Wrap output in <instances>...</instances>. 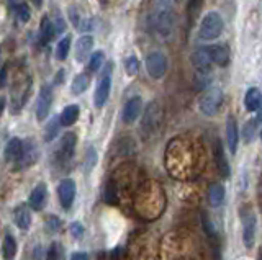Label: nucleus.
I'll return each instance as SVG.
<instances>
[{
	"instance_id": "nucleus-1",
	"label": "nucleus",
	"mask_w": 262,
	"mask_h": 260,
	"mask_svg": "<svg viewBox=\"0 0 262 260\" xmlns=\"http://www.w3.org/2000/svg\"><path fill=\"white\" fill-rule=\"evenodd\" d=\"M225 23L221 15L218 12H210L203 17L200 23V30H199V36L203 41H211V39H216L221 33H223Z\"/></svg>"
},
{
	"instance_id": "nucleus-2",
	"label": "nucleus",
	"mask_w": 262,
	"mask_h": 260,
	"mask_svg": "<svg viewBox=\"0 0 262 260\" xmlns=\"http://www.w3.org/2000/svg\"><path fill=\"white\" fill-rule=\"evenodd\" d=\"M221 103H223V92H221V88L213 87V88H208V90L200 97L199 110L205 116H215L221 108Z\"/></svg>"
},
{
	"instance_id": "nucleus-3",
	"label": "nucleus",
	"mask_w": 262,
	"mask_h": 260,
	"mask_svg": "<svg viewBox=\"0 0 262 260\" xmlns=\"http://www.w3.org/2000/svg\"><path fill=\"white\" fill-rule=\"evenodd\" d=\"M151 28L161 38H169L174 30V17L169 9H159L151 17Z\"/></svg>"
},
{
	"instance_id": "nucleus-4",
	"label": "nucleus",
	"mask_w": 262,
	"mask_h": 260,
	"mask_svg": "<svg viewBox=\"0 0 262 260\" xmlns=\"http://www.w3.org/2000/svg\"><path fill=\"white\" fill-rule=\"evenodd\" d=\"M76 134L74 133H66L62 137L59 144H57V148L54 151V160L57 162V164H68V162L72 159L74 156V151H76Z\"/></svg>"
},
{
	"instance_id": "nucleus-5",
	"label": "nucleus",
	"mask_w": 262,
	"mask_h": 260,
	"mask_svg": "<svg viewBox=\"0 0 262 260\" xmlns=\"http://www.w3.org/2000/svg\"><path fill=\"white\" fill-rule=\"evenodd\" d=\"M110 90H112V66H106L103 74L100 76V80H98V85L94 93V105L97 108H102L106 103Z\"/></svg>"
},
{
	"instance_id": "nucleus-6",
	"label": "nucleus",
	"mask_w": 262,
	"mask_h": 260,
	"mask_svg": "<svg viewBox=\"0 0 262 260\" xmlns=\"http://www.w3.org/2000/svg\"><path fill=\"white\" fill-rule=\"evenodd\" d=\"M146 70L152 79H161L164 77L167 70V61L164 58L162 53H151L146 58Z\"/></svg>"
},
{
	"instance_id": "nucleus-7",
	"label": "nucleus",
	"mask_w": 262,
	"mask_h": 260,
	"mask_svg": "<svg viewBox=\"0 0 262 260\" xmlns=\"http://www.w3.org/2000/svg\"><path fill=\"white\" fill-rule=\"evenodd\" d=\"M76 182L72 178H64V180L59 182V186H57V197H59V203L64 209H69L74 205V200H76Z\"/></svg>"
},
{
	"instance_id": "nucleus-8",
	"label": "nucleus",
	"mask_w": 262,
	"mask_h": 260,
	"mask_svg": "<svg viewBox=\"0 0 262 260\" xmlns=\"http://www.w3.org/2000/svg\"><path fill=\"white\" fill-rule=\"evenodd\" d=\"M53 99H54L53 88L49 85H45L39 90L38 100H36V118H38V121H43L48 118L49 111H51V107H53Z\"/></svg>"
},
{
	"instance_id": "nucleus-9",
	"label": "nucleus",
	"mask_w": 262,
	"mask_h": 260,
	"mask_svg": "<svg viewBox=\"0 0 262 260\" xmlns=\"http://www.w3.org/2000/svg\"><path fill=\"white\" fill-rule=\"evenodd\" d=\"M161 123V108L159 105L152 102L147 105V108L144 111V118H143V129L146 134H152L156 129H158Z\"/></svg>"
},
{
	"instance_id": "nucleus-10",
	"label": "nucleus",
	"mask_w": 262,
	"mask_h": 260,
	"mask_svg": "<svg viewBox=\"0 0 262 260\" xmlns=\"http://www.w3.org/2000/svg\"><path fill=\"white\" fill-rule=\"evenodd\" d=\"M256 232H257V218L252 213L246 215L243 218V242L248 249L254 247V242H256Z\"/></svg>"
},
{
	"instance_id": "nucleus-11",
	"label": "nucleus",
	"mask_w": 262,
	"mask_h": 260,
	"mask_svg": "<svg viewBox=\"0 0 262 260\" xmlns=\"http://www.w3.org/2000/svg\"><path fill=\"white\" fill-rule=\"evenodd\" d=\"M38 159V148L36 144L33 141H27L23 143V149H21V156L20 159L15 162V166L18 169H25V167H30L36 162Z\"/></svg>"
},
{
	"instance_id": "nucleus-12",
	"label": "nucleus",
	"mask_w": 262,
	"mask_h": 260,
	"mask_svg": "<svg viewBox=\"0 0 262 260\" xmlns=\"http://www.w3.org/2000/svg\"><path fill=\"white\" fill-rule=\"evenodd\" d=\"M141 110H143L141 97H133V99H129L125 105V108H123V121H125L126 125L135 123L139 116V113H141Z\"/></svg>"
},
{
	"instance_id": "nucleus-13",
	"label": "nucleus",
	"mask_w": 262,
	"mask_h": 260,
	"mask_svg": "<svg viewBox=\"0 0 262 260\" xmlns=\"http://www.w3.org/2000/svg\"><path fill=\"white\" fill-rule=\"evenodd\" d=\"M46 198H48V186H46V183H38L35 188L31 190V193H30V198H28L30 208L33 211L43 209L45 205H46Z\"/></svg>"
},
{
	"instance_id": "nucleus-14",
	"label": "nucleus",
	"mask_w": 262,
	"mask_h": 260,
	"mask_svg": "<svg viewBox=\"0 0 262 260\" xmlns=\"http://www.w3.org/2000/svg\"><path fill=\"white\" fill-rule=\"evenodd\" d=\"M208 56L213 64H218V66L225 67L229 64V50L225 44H213L207 46Z\"/></svg>"
},
{
	"instance_id": "nucleus-15",
	"label": "nucleus",
	"mask_w": 262,
	"mask_h": 260,
	"mask_svg": "<svg viewBox=\"0 0 262 260\" xmlns=\"http://www.w3.org/2000/svg\"><path fill=\"white\" fill-rule=\"evenodd\" d=\"M21 149H23V141L20 137H12L4 149V159L7 162H16L21 156Z\"/></svg>"
},
{
	"instance_id": "nucleus-16",
	"label": "nucleus",
	"mask_w": 262,
	"mask_h": 260,
	"mask_svg": "<svg viewBox=\"0 0 262 260\" xmlns=\"http://www.w3.org/2000/svg\"><path fill=\"white\" fill-rule=\"evenodd\" d=\"M226 143L231 154H236L237 143H239V133H237V125L233 116H229L226 121Z\"/></svg>"
},
{
	"instance_id": "nucleus-17",
	"label": "nucleus",
	"mask_w": 262,
	"mask_h": 260,
	"mask_svg": "<svg viewBox=\"0 0 262 260\" xmlns=\"http://www.w3.org/2000/svg\"><path fill=\"white\" fill-rule=\"evenodd\" d=\"M92 48H94V38L90 36V35H85V36L79 38V41L76 44V59L79 62H84L89 58V54H90V51H92Z\"/></svg>"
},
{
	"instance_id": "nucleus-18",
	"label": "nucleus",
	"mask_w": 262,
	"mask_h": 260,
	"mask_svg": "<svg viewBox=\"0 0 262 260\" xmlns=\"http://www.w3.org/2000/svg\"><path fill=\"white\" fill-rule=\"evenodd\" d=\"M192 64L199 69V72H208L211 66V59L208 56L207 48H199V50L192 54Z\"/></svg>"
},
{
	"instance_id": "nucleus-19",
	"label": "nucleus",
	"mask_w": 262,
	"mask_h": 260,
	"mask_svg": "<svg viewBox=\"0 0 262 260\" xmlns=\"http://www.w3.org/2000/svg\"><path fill=\"white\" fill-rule=\"evenodd\" d=\"M262 105V95L260 90L256 87L248 88V92L244 95V107L248 111H257Z\"/></svg>"
},
{
	"instance_id": "nucleus-20",
	"label": "nucleus",
	"mask_w": 262,
	"mask_h": 260,
	"mask_svg": "<svg viewBox=\"0 0 262 260\" xmlns=\"http://www.w3.org/2000/svg\"><path fill=\"white\" fill-rule=\"evenodd\" d=\"M225 197H226V192H225V186L220 185V183H213L210 185V190H208V200H210V205L213 208H218L225 203Z\"/></svg>"
},
{
	"instance_id": "nucleus-21",
	"label": "nucleus",
	"mask_w": 262,
	"mask_h": 260,
	"mask_svg": "<svg viewBox=\"0 0 262 260\" xmlns=\"http://www.w3.org/2000/svg\"><path fill=\"white\" fill-rule=\"evenodd\" d=\"M13 218H15L16 226H18L21 231L30 229V226H31V215H30V209L25 205H21V206H18V208L15 209Z\"/></svg>"
},
{
	"instance_id": "nucleus-22",
	"label": "nucleus",
	"mask_w": 262,
	"mask_h": 260,
	"mask_svg": "<svg viewBox=\"0 0 262 260\" xmlns=\"http://www.w3.org/2000/svg\"><path fill=\"white\" fill-rule=\"evenodd\" d=\"M79 115H80V110L77 105H69V107H66L59 115L61 126H72L79 120Z\"/></svg>"
},
{
	"instance_id": "nucleus-23",
	"label": "nucleus",
	"mask_w": 262,
	"mask_h": 260,
	"mask_svg": "<svg viewBox=\"0 0 262 260\" xmlns=\"http://www.w3.org/2000/svg\"><path fill=\"white\" fill-rule=\"evenodd\" d=\"M215 157H216V167H218V172L223 175L225 178L229 177V164H228V159L225 156V151H223V146L218 141L216 143V149H215Z\"/></svg>"
},
{
	"instance_id": "nucleus-24",
	"label": "nucleus",
	"mask_w": 262,
	"mask_h": 260,
	"mask_svg": "<svg viewBox=\"0 0 262 260\" xmlns=\"http://www.w3.org/2000/svg\"><path fill=\"white\" fill-rule=\"evenodd\" d=\"M53 36H54V27H53V23L49 21V18L45 17L41 20V27H39V43L46 44L51 41Z\"/></svg>"
},
{
	"instance_id": "nucleus-25",
	"label": "nucleus",
	"mask_w": 262,
	"mask_h": 260,
	"mask_svg": "<svg viewBox=\"0 0 262 260\" xmlns=\"http://www.w3.org/2000/svg\"><path fill=\"white\" fill-rule=\"evenodd\" d=\"M16 255V242L12 234H7L2 244V257L5 260H13Z\"/></svg>"
},
{
	"instance_id": "nucleus-26",
	"label": "nucleus",
	"mask_w": 262,
	"mask_h": 260,
	"mask_svg": "<svg viewBox=\"0 0 262 260\" xmlns=\"http://www.w3.org/2000/svg\"><path fill=\"white\" fill-rule=\"evenodd\" d=\"M59 126H61L59 116H54V118L49 120V123L46 125V129H45V141L46 143H51L53 139H56L57 131H59Z\"/></svg>"
},
{
	"instance_id": "nucleus-27",
	"label": "nucleus",
	"mask_w": 262,
	"mask_h": 260,
	"mask_svg": "<svg viewBox=\"0 0 262 260\" xmlns=\"http://www.w3.org/2000/svg\"><path fill=\"white\" fill-rule=\"evenodd\" d=\"M87 87H89V77L85 74H79V76L74 77L72 85H71L74 95H80L82 92H85Z\"/></svg>"
},
{
	"instance_id": "nucleus-28",
	"label": "nucleus",
	"mask_w": 262,
	"mask_h": 260,
	"mask_svg": "<svg viewBox=\"0 0 262 260\" xmlns=\"http://www.w3.org/2000/svg\"><path fill=\"white\" fill-rule=\"evenodd\" d=\"M69 50H71V36H64L56 46V59L64 61L66 58H68Z\"/></svg>"
},
{
	"instance_id": "nucleus-29",
	"label": "nucleus",
	"mask_w": 262,
	"mask_h": 260,
	"mask_svg": "<svg viewBox=\"0 0 262 260\" xmlns=\"http://www.w3.org/2000/svg\"><path fill=\"white\" fill-rule=\"evenodd\" d=\"M103 62H105V54L102 51H95L89 59V70L90 72L100 70V67L103 66Z\"/></svg>"
},
{
	"instance_id": "nucleus-30",
	"label": "nucleus",
	"mask_w": 262,
	"mask_h": 260,
	"mask_svg": "<svg viewBox=\"0 0 262 260\" xmlns=\"http://www.w3.org/2000/svg\"><path fill=\"white\" fill-rule=\"evenodd\" d=\"M125 70H126V74L131 76V77L138 74L139 61H138L136 56H129V58H126V61H125Z\"/></svg>"
},
{
	"instance_id": "nucleus-31",
	"label": "nucleus",
	"mask_w": 262,
	"mask_h": 260,
	"mask_svg": "<svg viewBox=\"0 0 262 260\" xmlns=\"http://www.w3.org/2000/svg\"><path fill=\"white\" fill-rule=\"evenodd\" d=\"M15 15L20 21L27 23L30 20V9L27 4H16L15 5Z\"/></svg>"
},
{
	"instance_id": "nucleus-32",
	"label": "nucleus",
	"mask_w": 262,
	"mask_h": 260,
	"mask_svg": "<svg viewBox=\"0 0 262 260\" xmlns=\"http://www.w3.org/2000/svg\"><path fill=\"white\" fill-rule=\"evenodd\" d=\"M210 80H211V77L208 72H199L195 77V87L199 88V90H205V87L210 84Z\"/></svg>"
},
{
	"instance_id": "nucleus-33",
	"label": "nucleus",
	"mask_w": 262,
	"mask_h": 260,
	"mask_svg": "<svg viewBox=\"0 0 262 260\" xmlns=\"http://www.w3.org/2000/svg\"><path fill=\"white\" fill-rule=\"evenodd\" d=\"M256 129H257L256 120H249L248 123L244 125V139H246V143H249L252 139V136H254V133H256Z\"/></svg>"
},
{
	"instance_id": "nucleus-34",
	"label": "nucleus",
	"mask_w": 262,
	"mask_h": 260,
	"mask_svg": "<svg viewBox=\"0 0 262 260\" xmlns=\"http://www.w3.org/2000/svg\"><path fill=\"white\" fill-rule=\"evenodd\" d=\"M46 223H48L46 226H48L49 232H56V231L61 229V219L57 218V216H48Z\"/></svg>"
},
{
	"instance_id": "nucleus-35",
	"label": "nucleus",
	"mask_w": 262,
	"mask_h": 260,
	"mask_svg": "<svg viewBox=\"0 0 262 260\" xmlns=\"http://www.w3.org/2000/svg\"><path fill=\"white\" fill-rule=\"evenodd\" d=\"M202 5H203V0H188V4H187V10L190 15H195L200 12L202 9Z\"/></svg>"
},
{
	"instance_id": "nucleus-36",
	"label": "nucleus",
	"mask_w": 262,
	"mask_h": 260,
	"mask_svg": "<svg viewBox=\"0 0 262 260\" xmlns=\"http://www.w3.org/2000/svg\"><path fill=\"white\" fill-rule=\"evenodd\" d=\"M71 234H72L76 239H80L82 235H84V226H82V223L74 221V223L71 224Z\"/></svg>"
},
{
	"instance_id": "nucleus-37",
	"label": "nucleus",
	"mask_w": 262,
	"mask_h": 260,
	"mask_svg": "<svg viewBox=\"0 0 262 260\" xmlns=\"http://www.w3.org/2000/svg\"><path fill=\"white\" fill-rule=\"evenodd\" d=\"M46 260H59V250H57L56 244H51V247H49L46 254Z\"/></svg>"
},
{
	"instance_id": "nucleus-38",
	"label": "nucleus",
	"mask_w": 262,
	"mask_h": 260,
	"mask_svg": "<svg viewBox=\"0 0 262 260\" xmlns=\"http://www.w3.org/2000/svg\"><path fill=\"white\" fill-rule=\"evenodd\" d=\"M97 162V152L94 149L87 151V169H92V166H95Z\"/></svg>"
},
{
	"instance_id": "nucleus-39",
	"label": "nucleus",
	"mask_w": 262,
	"mask_h": 260,
	"mask_svg": "<svg viewBox=\"0 0 262 260\" xmlns=\"http://www.w3.org/2000/svg\"><path fill=\"white\" fill-rule=\"evenodd\" d=\"M177 2V0H154V4L159 7V9H169V7Z\"/></svg>"
},
{
	"instance_id": "nucleus-40",
	"label": "nucleus",
	"mask_w": 262,
	"mask_h": 260,
	"mask_svg": "<svg viewBox=\"0 0 262 260\" xmlns=\"http://www.w3.org/2000/svg\"><path fill=\"white\" fill-rule=\"evenodd\" d=\"M71 260H89V255L85 252H74L71 255Z\"/></svg>"
},
{
	"instance_id": "nucleus-41",
	"label": "nucleus",
	"mask_w": 262,
	"mask_h": 260,
	"mask_svg": "<svg viewBox=\"0 0 262 260\" xmlns=\"http://www.w3.org/2000/svg\"><path fill=\"white\" fill-rule=\"evenodd\" d=\"M5 84H7V69L2 67L0 69V90L5 87Z\"/></svg>"
},
{
	"instance_id": "nucleus-42",
	"label": "nucleus",
	"mask_w": 262,
	"mask_h": 260,
	"mask_svg": "<svg viewBox=\"0 0 262 260\" xmlns=\"http://www.w3.org/2000/svg\"><path fill=\"white\" fill-rule=\"evenodd\" d=\"M254 120H256V123H257V125L262 123V105H260V108L257 110V116L254 118Z\"/></svg>"
},
{
	"instance_id": "nucleus-43",
	"label": "nucleus",
	"mask_w": 262,
	"mask_h": 260,
	"mask_svg": "<svg viewBox=\"0 0 262 260\" xmlns=\"http://www.w3.org/2000/svg\"><path fill=\"white\" fill-rule=\"evenodd\" d=\"M4 110H5V99L4 97H0V116H2Z\"/></svg>"
},
{
	"instance_id": "nucleus-44",
	"label": "nucleus",
	"mask_w": 262,
	"mask_h": 260,
	"mask_svg": "<svg viewBox=\"0 0 262 260\" xmlns=\"http://www.w3.org/2000/svg\"><path fill=\"white\" fill-rule=\"evenodd\" d=\"M31 2H33V5H35V7H38V9H39L41 5H43V0H31Z\"/></svg>"
},
{
	"instance_id": "nucleus-45",
	"label": "nucleus",
	"mask_w": 262,
	"mask_h": 260,
	"mask_svg": "<svg viewBox=\"0 0 262 260\" xmlns=\"http://www.w3.org/2000/svg\"><path fill=\"white\" fill-rule=\"evenodd\" d=\"M260 139H262V131H260Z\"/></svg>"
},
{
	"instance_id": "nucleus-46",
	"label": "nucleus",
	"mask_w": 262,
	"mask_h": 260,
	"mask_svg": "<svg viewBox=\"0 0 262 260\" xmlns=\"http://www.w3.org/2000/svg\"><path fill=\"white\" fill-rule=\"evenodd\" d=\"M260 260H262V252H260Z\"/></svg>"
}]
</instances>
